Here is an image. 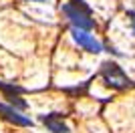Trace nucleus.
Here are the masks:
<instances>
[{"label": "nucleus", "instance_id": "f03ea898", "mask_svg": "<svg viewBox=\"0 0 135 133\" xmlns=\"http://www.w3.org/2000/svg\"><path fill=\"white\" fill-rule=\"evenodd\" d=\"M103 79H105V83L111 85V87H127L129 85V79L121 71V66L117 63H107V65H103Z\"/></svg>", "mask_w": 135, "mask_h": 133}, {"label": "nucleus", "instance_id": "0eeeda50", "mask_svg": "<svg viewBox=\"0 0 135 133\" xmlns=\"http://www.w3.org/2000/svg\"><path fill=\"white\" fill-rule=\"evenodd\" d=\"M32 2H42V0H32Z\"/></svg>", "mask_w": 135, "mask_h": 133}, {"label": "nucleus", "instance_id": "f257e3e1", "mask_svg": "<svg viewBox=\"0 0 135 133\" xmlns=\"http://www.w3.org/2000/svg\"><path fill=\"white\" fill-rule=\"evenodd\" d=\"M62 12L71 20L73 28L91 30V28L95 26V22L91 20V16H89V8L83 4V0H73L71 4H62Z\"/></svg>", "mask_w": 135, "mask_h": 133}, {"label": "nucleus", "instance_id": "20e7f679", "mask_svg": "<svg viewBox=\"0 0 135 133\" xmlns=\"http://www.w3.org/2000/svg\"><path fill=\"white\" fill-rule=\"evenodd\" d=\"M0 117L6 119V121L14 123V125H20V127H28V125H32V121L28 119V117L20 115V111L12 109V107L4 105V103H0Z\"/></svg>", "mask_w": 135, "mask_h": 133}, {"label": "nucleus", "instance_id": "39448f33", "mask_svg": "<svg viewBox=\"0 0 135 133\" xmlns=\"http://www.w3.org/2000/svg\"><path fill=\"white\" fill-rule=\"evenodd\" d=\"M42 121H45V125L51 129L52 133H69V127L61 121V117L56 115V113H52V115H45V117H42Z\"/></svg>", "mask_w": 135, "mask_h": 133}, {"label": "nucleus", "instance_id": "423d86ee", "mask_svg": "<svg viewBox=\"0 0 135 133\" xmlns=\"http://www.w3.org/2000/svg\"><path fill=\"white\" fill-rule=\"evenodd\" d=\"M127 14L131 16V22H133V32H135V12H127Z\"/></svg>", "mask_w": 135, "mask_h": 133}, {"label": "nucleus", "instance_id": "7ed1b4c3", "mask_svg": "<svg viewBox=\"0 0 135 133\" xmlns=\"http://www.w3.org/2000/svg\"><path fill=\"white\" fill-rule=\"evenodd\" d=\"M73 39H75V42L79 44V46H83L85 50H89V53H93V55H99V53H103L101 42H99L95 36H91L87 30L73 28Z\"/></svg>", "mask_w": 135, "mask_h": 133}]
</instances>
